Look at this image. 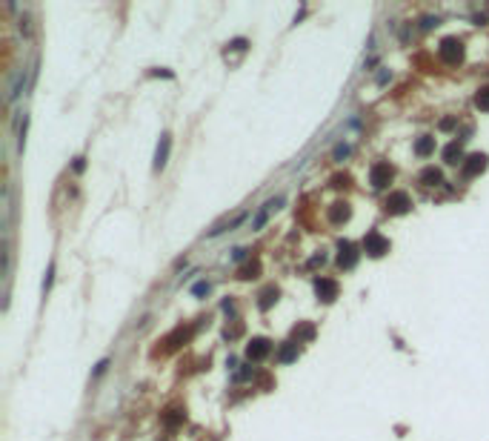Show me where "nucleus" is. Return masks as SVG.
Segmentation results:
<instances>
[{
	"label": "nucleus",
	"mask_w": 489,
	"mask_h": 441,
	"mask_svg": "<svg viewBox=\"0 0 489 441\" xmlns=\"http://www.w3.org/2000/svg\"><path fill=\"white\" fill-rule=\"evenodd\" d=\"M363 252H366L369 258H381V255L389 252V241L375 229L366 232V238H363Z\"/></svg>",
	"instance_id": "1"
},
{
	"label": "nucleus",
	"mask_w": 489,
	"mask_h": 441,
	"mask_svg": "<svg viewBox=\"0 0 489 441\" xmlns=\"http://www.w3.org/2000/svg\"><path fill=\"white\" fill-rule=\"evenodd\" d=\"M438 52H441V60H444V63L455 66V63H460V58H463V43H460L458 37H446Z\"/></svg>",
	"instance_id": "2"
},
{
	"label": "nucleus",
	"mask_w": 489,
	"mask_h": 441,
	"mask_svg": "<svg viewBox=\"0 0 489 441\" xmlns=\"http://www.w3.org/2000/svg\"><path fill=\"white\" fill-rule=\"evenodd\" d=\"M369 183H372L375 189H386L389 183H392V167L389 164H375L372 169H369Z\"/></svg>",
	"instance_id": "3"
},
{
	"label": "nucleus",
	"mask_w": 489,
	"mask_h": 441,
	"mask_svg": "<svg viewBox=\"0 0 489 441\" xmlns=\"http://www.w3.org/2000/svg\"><path fill=\"white\" fill-rule=\"evenodd\" d=\"M386 212L389 215H403V212H409V206H412V201H409V195L406 192H392V195L386 198Z\"/></svg>",
	"instance_id": "4"
},
{
	"label": "nucleus",
	"mask_w": 489,
	"mask_h": 441,
	"mask_svg": "<svg viewBox=\"0 0 489 441\" xmlns=\"http://www.w3.org/2000/svg\"><path fill=\"white\" fill-rule=\"evenodd\" d=\"M315 295L321 298V301H335L338 298V281H332V278H317L315 281Z\"/></svg>",
	"instance_id": "5"
},
{
	"label": "nucleus",
	"mask_w": 489,
	"mask_h": 441,
	"mask_svg": "<svg viewBox=\"0 0 489 441\" xmlns=\"http://www.w3.org/2000/svg\"><path fill=\"white\" fill-rule=\"evenodd\" d=\"M269 353H272V344H269L266 338H252V341H249V347H246L249 361H263Z\"/></svg>",
	"instance_id": "6"
},
{
	"label": "nucleus",
	"mask_w": 489,
	"mask_h": 441,
	"mask_svg": "<svg viewBox=\"0 0 489 441\" xmlns=\"http://www.w3.org/2000/svg\"><path fill=\"white\" fill-rule=\"evenodd\" d=\"M338 264H340V269H352L358 264V252H355V246L349 241H340L338 244Z\"/></svg>",
	"instance_id": "7"
},
{
	"label": "nucleus",
	"mask_w": 489,
	"mask_h": 441,
	"mask_svg": "<svg viewBox=\"0 0 489 441\" xmlns=\"http://www.w3.org/2000/svg\"><path fill=\"white\" fill-rule=\"evenodd\" d=\"M486 155L483 152H475L467 158V164H463V178H475V175H481L483 169H486Z\"/></svg>",
	"instance_id": "8"
},
{
	"label": "nucleus",
	"mask_w": 489,
	"mask_h": 441,
	"mask_svg": "<svg viewBox=\"0 0 489 441\" xmlns=\"http://www.w3.org/2000/svg\"><path fill=\"white\" fill-rule=\"evenodd\" d=\"M169 146H172V137H169V135H160L158 149H155V169H158V172L166 167V160H169Z\"/></svg>",
	"instance_id": "9"
},
{
	"label": "nucleus",
	"mask_w": 489,
	"mask_h": 441,
	"mask_svg": "<svg viewBox=\"0 0 489 441\" xmlns=\"http://www.w3.org/2000/svg\"><path fill=\"white\" fill-rule=\"evenodd\" d=\"M278 206H281V198H272V201L263 203V210H260L258 215H255V221H252V229H260V226L266 224V218L272 215V210H278Z\"/></svg>",
	"instance_id": "10"
},
{
	"label": "nucleus",
	"mask_w": 489,
	"mask_h": 441,
	"mask_svg": "<svg viewBox=\"0 0 489 441\" xmlns=\"http://www.w3.org/2000/svg\"><path fill=\"white\" fill-rule=\"evenodd\" d=\"M441 181H444V178H441V169H435V167H426L424 172H421V183H424V187H438Z\"/></svg>",
	"instance_id": "11"
},
{
	"label": "nucleus",
	"mask_w": 489,
	"mask_h": 441,
	"mask_svg": "<svg viewBox=\"0 0 489 441\" xmlns=\"http://www.w3.org/2000/svg\"><path fill=\"white\" fill-rule=\"evenodd\" d=\"M415 152L421 155V158H426V155H432V152H435V137H429V135L418 137V144H415Z\"/></svg>",
	"instance_id": "12"
},
{
	"label": "nucleus",
	"mask_w": 489,
	"mask_h": 441,
	"mask_svg": "<svg viewBox=\"0 0 489 441\" xmlns=\"http://www.w3.org/2000/svg\"><path fill=\"white\" fill-rule=\"evenodd\" d=\"M460 158H463V149H460L458 141H452V144L444 149V160H446V164H458Z\"/></svg>",
	"instance_id": "13"
},
{
	"label": "nucleus",
	"mask_w": 489,
	"mask_h": 441,
	"mask_svg": "<svg viewBox=\"0 0 489 441\" xmlns=\"http://www.w3.org/2000/svg\"><path fill=\"white\" fill-rule=\"evenodd\" d=\"M329 218H332V224H340V221H349V206H346V203H332V210H329Z\"/></svg>",
	"instance_id": "14"
},
{
	"label": "nucleus",
	"mask_w": 489,
	"mask_h": 441,
	"mask_svg": "<svg viewBox=\"0 0 489 441\" xmlns=\"http://www.w3.org/2000/svg\"><path fill=\"white\" fill-rule=\"evenodd\" d=\"M275 301H278V289H275V287H269V289H263V292H260V310H263V312H266L269 310V307H272L275 304Z\"/></svg>",
	"instance_id": "15"
},
{
	"label": "nucleus",
	"mask_w": 489,
	"mask_h": 441,
	"mask_svg": "<svg viewBox=\"0 0 489 441\" xmlns=\"http://www.w3.org/2000/svg\"><path fill=\"white\" fill-rule=\"evenodd\" d=\"M23 83H26V69H20V72H17V78H15V83L9 86V101H15L17 95H20Z\"/></svg>",
	"instance_id": "16"
},
{
	"label": "nucleus",
	"mask_w": 489,
	"mask_h": 441,
	"mask_svg": "<svg viewBox=\"0 0 489 441\" xmlns=\"http://www.w3.org/2000/svg\"><path fill=\"white\" fill-rule=\"evenodd\" d=\"M243 212H240V215H235V218H232V221H226V224H217L215 226V229H212V232H209V235H212V238H215V235H221V232H226V229H232V226H237V224H240V221H243Z\"/></svg>",
	"instance_id": "17"
},
{
	"label": "nucleus",
	"mask_w": 489,
	"mask_h": 441,
	"mask_svg": "<svg viewBox=\"0 0 489 441\" xmlns=\"http://www.w3.org/2000/svg\"><path fill=\"white\" fill-rule=\"evenodd\" d=\"M475 106L483 109V112H489V86H486V89H481V92L475 95Z\"/></svg>",
	"instance_id": "18"
},
{
	"label": "nucleus",
	"mask_w": 489,
	"mask_h": 441,
	"mask_svg": "<svg viewBox=\"0 0 489 441\" xmlns=\"http://www.w3.org/2000/svg\"><path fill=\"white\" fill-rule=\"evenodd\" d=\"M292 358H298V344H286V347L281 350V361L289 364Z\"/></svg>",
	"instance_id": "19"
},
{
	"label": "nucleus",
	"mask_w": 489,
	"mask_h": 441,
	"mask_svg": "<svg viewBox=\"0 0 489 441\" xmlns=\"http://www.w3.org/2000/svg\"><path fill=\"white\" fill-rule=\"evenodd\" d=\"M312 335H315V330H312L309 324H303L301 330H295V338H298V344H301V341H309Z\"/></svg>",
	"instance_id": "20"
},
{
	"label": "nucleus",
	"mask_w": 489,
	"mask_h": 441,
	"mask_svg": "<svg viewBox=\"0 0 489 441\" xmlns=\"http://www.w3.org/2000/svg\"><path fill=\"white\" fill-rule=\"evenodd\" d=\"M52 275H55V264H49V269H46V278H43V295L49 292V287H52Z\"/></svg>",
	"instance_id": "21"
},
{
	"label": "nucleus",
	"mask_w": 489,
	"mask_h": 441,
	"mask_svg": "<svg viewBox=\"0 0 489 441\" xmlns=\"http://www.w3.org/2000/svg\"><path fill=\"white\" fill-rule=\"evenodd\" d=\"M346 155H349V146H346V144H340L338 149H335V160H344Z\"/></svg>",
	"instance_id": "22"
},
{
	"label": "nucleus",
	"mask_w": 489,
	"mask_h": 441,
	"mask_svg": "<svg viewBox=\"0 0 489 441\" xmlns=\"http://www.w3.org/2000/svg\"><path fill=\"white\" fill-rule=\"evenodd\" d=\"M258 269H260L258 264H252V267H246L243 272H240V278H255V275H258Z\"/></svg>",
	"instance_id": "23"
},
{
	"label": "nucleus",
	"mask_w": 489,
	"mask_h": 441,
	"mask_svg": "<svg viewBox=\"0 0 489 441\" xmlns=\"http://www.w3.org/2000/svg\"><path fill=\"white\" fill-rule=\"evenodd\" d=\"M206 292H209V284H206V281L194 284V295H206Z\"/></svg>",
	"instance_id": "24"
},
{
	"label": "nucleus",
	"mask_w": 489,
	"mask_h": 441,
	"mask_svg": "<svg viewBox=\"0 0 489 441\" xmlns=\"http://www.w3.org/2000/svg\"><path fill=\"white\" fill-rule=\"evenodd\" d=\"M435 23H438V17H426V20H424V29H432Z\"/></svg>",
	"instance_id": "25"
}]
</instances>
